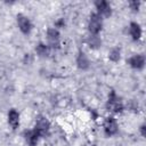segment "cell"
<instances>
[{
	"label": "cell",
	"instance_id": "obj_1",
	"mask_svg": "<svg viewBox=\"0 0 146 146\" xmlns=\"http://www.w3.org/2000/svg\"><path fill=\"white\" fill-rule=\"evenodd\" d=\"M106 110L113 114H119L124 110V105L121 100V98L115 94L114 90L110 92L108 100L106 103Z\"/></svg>",
	"mask_w": 146,
	"mask_h": 146
},
{
	"label": "cell",
	"instance_id": "obj_2",
	"mask_svg": "<svg viewBox=\"0 0 146 146\" xmlns=\"http://www.w3.org/2000/svg\"><path fill=\"white\" fill-rule=\"evenodd\" d=\"M102 29H103V18L97 13H92L90 15L89 22H88V30H89L90 34L98 35V33L102 31Z\"/></svg>",
	"mask_w": 146,
	"mask_h": 146
},
{
	"label": "cell",
	"instance_id": "obj_3",
	"mask_svg": "<svg viewBox=\"0 0 146 146\" xmlns=\"http://www.w3.org/2000/svg\"><path fill=\"white\" fill-rule=\"evenodd\" d=\"M34 129L38 131V133H39L40 137H44V136H47V135L49 133L50 122L48 121L47 117L40 115V116L36 119V121H35V127H34Z\"/></svg>",
	"mask_w": 146,
	"mask_h": 146
},
{
	"label": "cell",
	"instance_id": "obj_4",
	"mask_svg": "<svg viewBox=\"0 0 146 146\" xmlns=\"http://www.w3.org/2000/svg\"><path fill=\"white\" fill-rule=\"evenodd\" d=\"M47 40H48V46L50 49L52 48H59V39H60V33L57 29L55 27H49L47 30Z\"/></svg>",
	"mask_w": 146,
	"mask_h": 146
},
{
	"label": "cell",
	"instance_id": "obj_5",
	"mask_svg": "<svg viewBox=\"0 0 146 146\" xmlns=\"http://www.w3.org/2000/svg\"><path fill=\"white\" fill-rule=\"evenodd\" d=\"M95 7L97 9V14L103 18H107L112 15V8L111 5L108 3V1L106 0H97L95 1Z\"/></svg>",
	"mask_w": 146,
	"mask_h": 146
},
{
	"label": "cell",
	"instance_id": "obj_6",
	"mask_svg": "<svg viewBox=\"0 0 146 146\" xmlns=\"http://www.w3.org/2000/svg\"><path fill=\"white\" fill-rule=\"evenodd\" d=\"M119 131V125L117 122L115 120V117L113 116H108L106 117L105 122H104V132L107 137H112L114 135H116Z\"/></svg>",
	"mask_w": 146,
	"mask_h": 146
},
{
	"label": "cell",
	"instance_id": "obj_7",
	"mask_svg": "<svg viewBox=\"0 0 146 146\" xmlns=\"http://www.w3.org/2000/svg\"><path fill=\"white\" fill-rule=\"evenodd\" d=\"M17 25H18V29L19 31L23 33V34H29L32 30V23L31 21L23 14H18L17 15Z\"/></svg>",
	"mask_w": 146,
	"mask_h": 146
},
{
	"label": "cell",
	"instance_id": "obj_8",
	"mask_svg": "<svg viewBox=\"0 0 146 146\" xmlns=\"http://www.w3.org/2000/svg\"><path fill=\"white\" fill-rule=\"evenodd\" d=\"M127 64L135 70H141L145 66V57L141 54H136L127 59Z\"/></svg>",
	"mask_w": 146,
	"mask_h": 146
},
{
	"label": "cell",
	"instance_id": "obj_9",
	"mask_svg": "<svg viewBox=\"0 0 146 146\" xmlns=\"http://www.w3.org/2000/svg\"><path fill=\"white\" fill-rule=\"evenodd\" d=\"M24 138H25V141L29 144V146H36L40 136L35 129H32V130L24 131Z\"/></svg>",
	"mask_w": 146,
	"mask_h": 146
},
{
	"label": "cell",
	"instance_id": "obj_10",
	"mask_svg": "<svg viewBox=\"0 0 146 146\" xmlns=\"http://www.w3.org/2000/svg\"><path fill=\"white\" fill-rule=\"evenodd\" d=\"M129 33H130V36L132 38L133 41L139 40L141 38V33H143L140 25L136 22H131L129 25Z\"/></svg>",
	"mask_w": 146,
	"mask_h": 146
},
{
	"label": "cell",
	"instance_id": "obj_11",
	"mask_svg": "<svg viewBox=\"0 0 146 146\" xmlns=\"http://www.w3.org/2000/svg\"><path fill=\"white\" fill-rule=\"evenodd\" d=\"M76 65L80 70L84 71V70H88L89 68V65H90V62H89V58L87 57V55L83 52V51H79L78 56H76Z\"/></svg>",
	"mask_w": 146,
	"mask_h": 146
},
{
	"label": "cell",
	"instance_id": "obj_12",
	"mask_svg": "<svg viewBox=\"0 0 146 146\" xmlns=\"http://www.w3.org/2000/svg\"><path fill=\"white\" fill-rule=\"evenodd\" d=\"M8 123L13 129H17L19 125V113L15 108H11L8 112Z\"/></svg>",
	"mask_w": 146,
	"mask_h": 146
},
{
	"label": "cell",
	"instance_id": "obj_13",
	"mask_svg": "<svg viewBox=\"0 0 146 146\" xmlns=\"http://www.w3.org/2000/svg\"><path fill=\"white\" fill-rule=\"evenodd\" d=\"M35 51L40 57H47L50 54V47L43 42H40L35 47Z\"/></svg>",
	"mask_w": 146,
	"mask_h": 146
},
{
	"label": "cell",
	"instance_id": "obj_14",
	"mask_svg": "<svg viewBox=\"0 0 146 146\" xmlns=\"http://www.w3.org/2000/svg\"><path fill=\"white\" fill-rule=\"evenodd\" d=\"M87 43L91 49H97V48H99L102 46V40H100V38L98 35L90 34V36L87 39Z\"/></svg>",
	"mask_w": 146,
	"mask_h": 146
},
{
	"label": "cell",
	"instance_id": "obj_15",
	"mask_svg": "<svg viewBox=\"0 0 146 146\" xmlns=\"http://www.w3.org/2000/svg\"><path fill=\"white\" fill-rule=\"evenodd\" d=\"M121 58V51L119 48H113L111 49V51L108 52V59L113 63H117Z\"/></svg>",
	"mask_w": 146,
	"mask_h": 146
},
{
	"label": "cell",
	"instance_id": "obj_16",
	"mask_svg": "<svg viewBox=\"0 0 146 146\" xmlns=\"http://www.w3.org/2000/svg\"><path fill=\"white\" fill-rule=\"evenodd\" d=\"M129 7L132 11H138L139 10V7H140V2L139 1H136V0H132V1H129Z\"/></svg>",
	"mask_w": 146,
	"mask_h": 146
},
{
	"label": "cell",
	"instance_id": "obj_17",
	"mask_svg": "<svg viewBox=\"0 0 146 146\" xmlns=\"http://www.w3.org/2000/svg\"><path fill=\"white\" fill-rule=\"evenodd\" d=\"M65 27V21L64 18H58L55 22V29H64Z\"/></svg>",
	"mask_w": 146,
	"mask_h": 146
},
{
	"label": "cell",
	"instance_id": "obj_18",
	"mask_svg": "<svg viewBox=\"0 0 146 146\" xmlns=\"http://www.w3.org/2000/svg\"><path fill=\"white\" fill-rule=\"evenodd\" d=\"M140 133H141L143 137L146 136V133H145V124H141V125H140Z\"/></svg>",
	"mask_w": 146,
	"mask_h": 146
}]
</instances>
